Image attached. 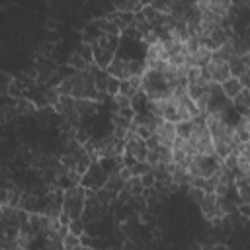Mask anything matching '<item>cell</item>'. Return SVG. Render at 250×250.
<instances>
[{
	"label": "cell",
	"mask_w": 250,
	"mask_h": 250,
	"mask_svg": "<svg viewBox=\"0 0 250 250\" xmlns=\"http://www.w3.org/2000/svg\"><path fill=\"white\" fill-rule=\"evenodd\" d=\"M111 100H113L117 111H123V109H129L131 107V100L125 98L123 94H115V96H111Z\"/></svg>",
	"instance_id": "cell-19"
},
{
	"label": "cell",
	"mask_w": 250,
	"mask_h": 250,
	"mask_svg": "<svg viewBox=\"0 0 250 250\" xmlns=\"http://www.w3.org/2000/svg\"><path fill=\"white\" fill-rule=\"evenodd\" d=\"M174 127H176V137L178 139H188L193 131V119L191 121H178V123H174Z\"/></svg>",
	"instance_id": "cell-16"
},
{
	"label": "cell",
	"mask_w": 250,
	"mask_h": 250,
	"mask_svg": "<svg viewBox=\"0 0 250 250\" xmlns=\"http://www.w3.org/2000/svg\"><path fill=\"white\" fill-rule=\"evenodd\" d=\"M74 250H94V248H90V246H84V244H78Z\"/></svg>",
	"instance_id": "cell-20"
},
{
	"label": "cell",
	"mask_w": 250,
	"mask_h": 250,
	"mask_svg": "<svg viewBox=\"0 0 250 250\" xmlns=\"http://www.w3.org/2000/svg\"><path fill=\"white\" fill-rule=\"evenodd\" d=\"M78 244H80V236H76V234L66 230L64 236H62V250H74Z\"/></svg>",
	"instance_id": "cell-18"
},
{
	"label": "cell",
	"mask_w": 250,
	"mask_h": 250,
	"mask_svg": "<svg viewBox=\"0 0 250 250\" xmlns=\"http://www.w3.org/2000/svg\"><path fill=\"white\" fill-rule=\"evenodd\" d=\"M105 211V205L102 203V199L96 195V191H86V201H84V209H82V221L90 223L102 217V213Z\"/></svg>",
	"instance_id": "cell-8"
},
{
	"label": "cell",
	"mask_w": 250,
	"mask_h": 250,
	"mask_svg": "<svg viewBox=\"0 0 250 250\" xmlns=\"http://www.w3.org/2000/svg\"><path fill=\"white\" fill-rule=\"evenodd\" d=\"M119 37L117 35H104L92 45V64H94V68L107 70V66L111 64V61L117 53Z\"/></svg>",
	"instance_id": "cell-2"
},
{
	"label": "cell",
	"mask_w": 250,
	"mask_h": 250,
	"mask_svg": "<svg viewBox=\"0 0 250 250\" xmlns=\"http://www.w3.org/2000/svg\"><path fill=\"white\" fill-rule=\"evenodd\" d=\"M141 92L148 98V102H154V100L168 98L172 94V88H170V84L166 82V78L160 70L146 68L141 76Z\"/></svg>",
	"instance_id": "cell-1"
},
{
	"label": "cell",
	"mask_w": 250,
	"mask_h": 250,
	"mask_svg": "<svg viewBox=\"0 0 250 250\" xmlns=\"http://www.w3.org/2000/svg\"><path fill=\"white\" fill-rule=\"evenodd\" d=\"M154 139L158 141L160 146L172 148V143H174V139H176V127H174V123H170V121H160L158 127L154 129Z\"/></svg>",
	"instance_id": "cell-10"
},
{
	"label": "cell",
	"mask_w": 250,
	"mask_h": 250,
	"mask_svg": "<svg viewBox=\"0 0 250 250\" xmlns=\"http://www.w3.org/2000/svg\"><path fill=\"white\" fill-rule=\"evenodd\" d=\"M105 180H107V172L102 168V164L98 160H94L86 172L82 174L80 178V186L86 189V191H100L104 186H105Z\"/></svg>",
	"instance_id": "cell-6"
},
{
	"label": "cell",
	"mask_w": 250,
	"mask_h": 250,
	"mask_svg": "<svg viewBox=\"0 0 250 250\" xmlns=\"http://www.w3.org/2000/svg\"><path fill=\"white\" fill-rule=\"evenodd\" d=\"M84 201H86V189L80 184L62 189V213H66L70 219L82 215Z\"/></svg>",
	"instance_id": "cell-5"
},
{
	"label": "cell",
	"mask_w": 250,
	"mask_h": 250,
	"mask_svg": "<svg viewBox=\"0 0 250 250\" xmlns=\"http://www.w3.org/2000/svg\"><path fill=\"white\" fill-rule=\"evenodd\" d=\"M232 107L238 115H248V109H250V90L248 88H242L234 100H232Z\"/></svg>",
	"instance_id": "cell-12"
},
{
	"label": "cell",
	"mask_w": 250,
	"mask_h": 250,
	"mask_svg": "<svg viewBox=\"0 0 250 250\" xmlns=\"http://www.w3.org/2000/svg\"><path fill=\"white\" fill-rule=\"evenodd\" d=\"M104 35H105V31H104V18L90 21V23L84 27V31H82L84 45H90V47H92L100 37H104Z\"/></svg>",
	"instance_id": "cell-11"
},
{
	"label": "cell",
	"mask_w": 250,
	"mask_h": 250,
	"mask_svg": "<svg viewBox=\"0 0 250 250\" xmlns=\"http://www.w3.org/2000/svg\"><path fill=\"white\" fill-rule=\"evenodd\" d=\"M139 90H141V76H133V78H127V80L119 82V92L117 94H123L125 98L131 100Z\"/></svg>",
	"instance_id": "cell-13"
},
{
	"label": "cell",
	"mask_w": 250,
	"mask_h": 250,
	"mask_svg": "<svg viewBox=\"0 0 250 250\" xmlns=\"http://www.w3.org/2000/svg\"><path fill=\"white\" fill-rule=\"evenodd\" d=\"M188 141V146L193 154H205V156H215V150H213V141H211V135L205 127V121L203 117H197L193 119V131L191 135L186 139Z\"/></svg>",
	"instance_id": "cell-3"
},
{
	"label": "cell",
	"mask_w": 250,
	"mask_h": 250,
	"mask_svg": "<svg viewBox=\"0 0 250 250\" xmlns=\"http://www.w3.org/2000/svg\"><path fill=\"white\" fill-rule=\"evenodd\" d=\"M199 209H201V213H203V217H205L207 221H211V223H215V225L221 223L223 213L219 211L217 195H215V193H205L203 199L199 201Z\"/></svg>",
	"instance_id": "cell-9"
},
{
	"label": "cell",
	"mask_w": 250,
	"mask_h": 250,
	"mask_svg": "<svg viewBox=\"0 0 250 250\" xmlns=\"http://www.w3.org/2000/svg\"><path fill=\"white\" fill-rule=\"evenodd\" d=\"M203 68H205V72H207L209 80H211V82H215V84H223L225 80H229V78H230L229 62H227V61H223V59H215V57H211V59H209V62H207Z\"/></svg>",
	"instance_id": "cell-7"
},
{
	"label": "cell",
	"mask_w": 250,
	"mask_h": 250,
	"mask_svg": "<svg viewBox=\"0 0 250 250\" xmlns=\"http://www.w3.org/2000/svg\"><path fill=\"white\" fill-rule=\"evenodd\" d=\"M229 68H230V76L232 78H238L242 74L248 72V55H242V57H236L229 62Z\"/></svg>",
	"instance_id": "cell-15"
},
{
	"label": "cell",
	"mask_w": 250,
	"mask_h": 250,
	"mask_svg": "<svg viewBox=\"0 0 250 250\" xmlns=\"http://www.w3.org/2000/svg\"><path fill=\"white\" fill-rule=\"evenodd\" d=\"M68 232H72V234H76V236H82L84 234V229H86V223L82 221V217H76V219H72L70 223H68Z\"/></svg>",
	"instance_id": "cell-17"
},
{
	"label": "cell",
	"mask_w": 250,
	"mask_h": 250,
	"mask_svg": "<svg viewBox=\"0 0 250 250\" xmlns=\"http://www.w3.org/2000/svg\"><path fill=\"white\" fill-rule=\"evenodd\" d=\"M221 160L217 156H205V154H195L188 160V174L189 178H213L215 172L219 170Z\"/></svg>",
	"instance_id": "cell-4"
},
{
	"label": "cell",
	"mask_w": 250,
	"mask_h": 250,
	"mask_svg": "<svg viewBox=\"0 0 250 250\" xmlns=\"http://www.w3.org/2000/svg\"><path fill=\"white\" fill-rule=\"evenodd\" d=\"M219 88H221L223 96H225L227 100H230V102H232V100H234V96L242 90V84L238 82V78H232V76H230L229 80H225L223 84H219Z\"/></svg>",
	"instance_id": "cell-14"
}]
</instances>
